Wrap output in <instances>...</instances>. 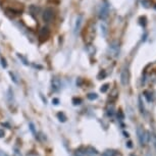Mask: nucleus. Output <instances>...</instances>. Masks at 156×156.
Here are the masks:
<instances>
[{
    "instance_id": "1",
    "label": "nucleus",
    "mask_w": 156,
    "mask_h": 156,
    "mask_svg": "<svg viewBox=\"0 0 156 156\" xmlns=\"http://www.w3.org/2000/svg\"><path fill=\"white\" fill-rule=\"evenodd\" d=\"M137 136H138L139 142H140L141 145H144L149 141V133L146 132L141 126H139L137 128Z\"/></svg>"
},
{
    "instance_id": "2",
    "label": "nucleus",
    "mask_w": 156,
    "mask_h": 156,
    "mask_svg": "<svg viewBox=\"0 0 156 156\" xmlns=\"http://www.w3.org/2000/svg\"><path fill=\"white\" fill-rule=\"evenodd\" d=\"M129 79H130V74H129L128 68H123V71H121V74H120V83H121V85H123V86L128 85Z\"/></svg>"
},
{
    "instance_id": "3",
    "label": "nucleus",
    "mask_w": 156,
    "mask_h": 156,
    "mask_svg": "<svg viewBox=\"0 0 156 156\" xmlns=\"http://www.w3.org/2000/svg\"><path fill=\"white\" fill-rule=\"evenodd\" d=\"M108 12H109V8L107 4H101L100 9H99V17L101 19H105L108 16Z\"/></svg>"
},
{
    "instance_id": "4",
    "label": "nucleus",
    "mask_w": 156,
    "mask_h": 156,
    "mask_svg": "<svg viewBox=\"0 0 156 156\" xmlns=\"http://www.w3.org/2000/svg\"><path fill=\"white\" fill-rule=\"evenodd\" d=\"M53 16H54V12L51 8H46L45 10H44V12H43L44 22H46V23H50L52 19H53Z\"/></svg>"
},
{
    "instance_id": "5",
    "label": "nucleus",
    "mask_w": 156,
    "mask_h": 156,
    "mask_svg": "<svg viewBox=\"0 0 156 156\" xmlns=\"http://www.w3.org/2000/svg\"><path fill=\"white\" fill-rule=\"evenodd\" d=\"M51 86H52V89L54 91H58L61 87V83H60V80L57 78H53L51 81Z\"/></svg>"
},
{
    "instance_id": "6",
    "label": "nucleus",
    "mask_w": 156,
    "mask_h": 156,
    "mask_svg": "<svg viewBox=\"0 0 156 156\" xmlns=\"http://www.w3.org/2000/svg\"><path fill=\"white\" fill-rule=\"evenodd\" d=\"M102 156H116V152L114 150H106Z\"/></svg>"
},
{
    "instance_id": "7",
    "label": "nucleus",
    "mask_w": 156,
    "mask_h": 156,
    "mask_svg": "<svg viewBox=\"0 0 156 156\" xmlns=\"http://www.w3.org/2000/svg\"><path fill=\"white\" fill-rule=\"evenodd\" d=\"M88 98L90 99V100H94V99H97L98 98V95L95 93H90L88 95Z\"/></svg>"
},
{
    "instance_id": "8",
    "label": "nucleus",
    "mask_w": 156,
    "mask_h": 156,
    "mask_svg": "<svg viewBox=\"0 0 156 156\" xmlns=\"http://www.w3.org/2000/svg\"><path fill=\"white\" fill-rule=\"evenodd\" d=\"M57 117L59 118V120H60V121H65V120H66V117L64 116L63 113H58V114H57Z\"/></svg>"
},
{
    "instance_id": "9",
    "label": "nucleus",
    "mask_w": 156,
    "mask_h": 156,
    "mask_svg": "<svg viewBox=\"0 0 156 156\" xmlns=\"http://www.w3.org/2000/svg\"><path fill=\"white\" fill-rule=\"evenodd\" d=\"M108 90V84H105L104 86H102V88H101V92H106V91Z\"/></svg>"
},
{
    "instance_id": "10",
    "label": "nucleus",
    "mask_w": 156,
    "mask_h": 156,
    "mask_svg": "<svg viewBox=\"0 0 156 156\" xmlns=\"http://www.w3.org/2000/svg\"><path fill=\"white\" fill-rule=\"evenodd\" d=\"M139 105H140V110H141V112H144V107H143V105H142V100H141V98H139Z\"/></svg>"
},
{
    "instance_id": "11",
    "label": "nucleus",
    "mask_w": 156,
    "mask_h": 156,
    "mask_svg": "<svg viewBox=\"0 0 156 156\" xmlns=\"http://www.w3.org/2000/svg\"><path fill=\"white\" fill-rule=\"evenodd\" d=\"M9 75H10V77H11V80H13L14 83H17V80L16 79V77H14L13 74H12V73H9Z\"/></svg>"
},
{
    "instance_id": "12",
    "label": "nucleus",
    "mask_w": 156,
    "mask_h": 156,
    "mask_svg": "<svg viewBox=\"0 0 156 156\" xmlns=\"http://www.w3.org/2000/svg\"><path fill=\"white\" fill-rule=\"evenodd\" d=\"M1 64H2V66H3V68H6V66H7V63H6V60H5V59H1Z\"/></svg>"
},
{
    "instance_id": "13",
    "label": "nucleus",
    "mask_w": 156,
    "mask_h": 156,
    "mask_svg": "<svg viewBox=\"0 0 156 156\" xmlns=\"http://www.w3.org/2000/svg\"><path fill=\"white\" fill-rule=\"evenodd\" d=\"M58 102H59V100H58L57 98H54L53 100H52V103H53V104H55V105H57Z\"/></svg>"
},
{
    "instance_id": "14",
    "label": "nucleus",
    "mask_w": 156,
    "mask_h": 156,
    "mask_svg": "<svg viewBox=\"0 0 156 156\" xmlns=\"http://www.w3.org/2000/svg\"><path fill=\"white\" fill-rule=\"evenodd\" d=\"M30 127H31V131L35 134V129H34V125L32 123H30Z\"/></svg>"
},
{
    "instance_id": "15",
    "label": "nucleus",
    "mask_w": 156,
    "mask_h": 156,
    "mask_svg": "<svg viewBox=\"0 0 156 156\" xmlns=\"http://www.w3.org/2000/svg\"><path fill=\"white\" fill-rule=\"evenodd\" d=\"M4 131L3 130H1V129H0V138H2V137H4Z\"/></svg>"
},
{
    "instance_id": "16",
    "label": "nucleus",
    "mask_w": 156,
    "mask_h": 156,
    "mask_svg": "<svg viewBox=\"0 0 156 156\" xmlns=\"http://www.w3.org/2000/svg\"><path fill=\"white\" fill-rule=\"evenodd\" d=\"M74 101H75V104H76V105H77V104H80L81 103V100H80V99H78V100H74Z\"/></svg>"
},
{
    "instance_id": "17",
    "label": "nucleus",
    "mask_w": 156,
    "mask_h": 156,
    "mask_svg": "<svg viewBox=\"0 0 156 156\" xmlns=\"http://www.w3.org/2000/svg\"><path fill=\"white\" fill-rule=\"evenodd\" d=\"M14 154H16V156H22V155H19V152L17 150H16V152H14Z\"/></svg>"
},
{
    "instance_id": "18",
    "label": "nucleus",
    "mask_w": 156,
    "mask_h": 156,
    "mask_svg": "<svg viewBox=\"0 0 156 156\" xmlns=\"http://www.w3.org/2000/svg\"><path fill=\"white\" fill-rule=\"evenodd\" d=\"M131 156H136V155H133V154H132V155H131Z\"/></svg>"
},
{
    "instance_id": "19",
    "label": "nucleus",
    "mask_w": 156,
    "mask_h": 156,
    "mask_svg": "<svg viewBox=\"0 0 156 156\" xmlns=\"http://www.w3.org/2000/svg\"><path fill=\"white\" fill-rule=\"evenodd\" d=\"M5 156H7V155H5Z\"/></svg>"
}]
</instances>
